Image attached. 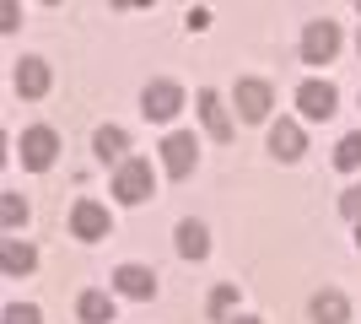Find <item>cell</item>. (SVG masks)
Returning <instances> with one entry per match:
<instances>
[{"instance_id": "6", "label": "cell", "mask_w": 361, "mask_h": 324, "mask_svg": "<svg viewBox=\"0 0 361 324\" xmlns=\"http://www.w3.org/2000/svg\"><path fill=\"white\" fill-rule=\"evenodd\" d=\"M334 103H340V97H334L329 81H302V87H297V108L307 114V119H329Z\"/></svg>"}, {"instance_id": "15", "label": "cell", "mask_w": 361, "mask_h": 324, "mask_svg": "<svg viewBox=\"0 0 361 324\" xmlns=\"http://www.w3.org/2000/svg\"><path fill=\"white\" fill-rule=\"evenodd\" d=\"M81 319L87 324H114V297L108 292H81Z\"/></svg>"}, {"instance_id": "9", "label": "cell", "mask_w": 361, "mask_h": 324, "mask_svg": "<svg viewBox=\"0 0 361 324\" xmlns=\"http://www.w3.org/2000/svg\"><path fill=\"white\" fill-rule=\"evenodd\" d=\"M114 287H119L124 297H157V276H151L146 265H119V270H114Z\"/></svg>"}, {"instance_id": "23", "label": "cell", "mask_w": 361, "mask_h": 324, "mask_svg": "<svg viewBox=\"0 0 361 324\" xmlns=\"http://www.w3.org/2000/svg\"><path fill=\"white\" fill-rule=\"evenodd\" d=\"M16 22H22V11H16V6H0V28L11 32V28H16Z\"/></svg>"}, {"instance_id": "3", "label": "cell", "mask_w": 361, "mask_h": 324, "mask_svg": "<svg viewBox=\"0 0 361 324\" xmlns=\"http://www.w3.org/2000/svg\"><path fill=\"white\" fill-rule=\"evenodd\" d=\"M195 157H200V146H195V136H167L162 140V168L173 173V179H189V173H195Z\"/></svg>"}, {"instance_id": "22", "label": "cell", "mask_w": 361, "mask_h": 324, "mask_svg": "<svg viewBox=\"0 0 361 324\" xmlns=\"http://www.w3.org/2000/svg\"><path fill=\"white\" fill-rule=\"evenodd\" d=\"M340 211H345V222H356V227H361V184H350L345 195H340Z\"/></svg>"}, {"instance_id": "8", "label": "cell", "mask_w": 361, "mask_h": 324, "mask_svg": "<svg viewBox=\"0 0 361 324\" xmlns=\"http://www.w3.org/2000/svg\"><path fill=\"white\" fill-rule=\"evenodd\" d=\"M71 227H75V238H108V211L97 200H75Z\"/></svg>"}, {"instance_id": "12", "label": "cell", "mask_w": 361, "mask_h": 324, "mask_svg": "<svg viewBox=\"0 0 361 324\" xmlns=\"http://www.w3.org/2000/svg\"><path fill=\"white\" fill-rule=\"evenodd\" d=\"M200 119H205V130H211L216 140H232V119H226V108L216 92H200Z\"/></svg>"}, {"instance_id": "5", "label": "cell", "mask_w": 361, "mask_h": 324, "mask_svg": "<svg viewBox=\"0 0 361 324\" xmlns=\"http://www.w3.org/2000/svg\"><path fill=\"white\" fill-rule=\"evenodd\" d=\"M178 108H183V92L173 81H151L146 97H140V114H146V119H173Z\"/></svg>"}, {"instance_id": "7", "label": "cell", "mask_w": 361, "mask_h": 324, "mask_svg": "<svg viewBox=\"0 0 361 324\" xmlns=\"http://www.w3.org/2000/svg\"><path fill=\"white\" fill-rule=\"evenodd\" d=\"M270 103H275V92L264 87V81H238V114H243L248 124L270 119Z\"/></svg>"}, {"instance_id": "19", "label": "cell", "mask_w": 361, "mask_h": 324, "mask_svg": "<svg viewBox=\"0 0 361 324\" xmlns=\"http://www.w3.org/2000/svg\"><path fill=\"white\" fill-rule=\"evenodd\" d=\"M0 222H6V227L27 222V205H22V195H0Z\"/></svg>"}, {"instance_id": "2", "label": "cell", "mask_w": 361, "mask_h": 324, "mask_svg": "<svg viewBox=\"0 0 361 324\" xmlns=\"http://www.w3.org/2000/svg\"><path fill=\"white\" fill-rule=\"evenodd\" d=\"M334 49H340V28H334V22H307V32H302V60L329 65Z\"/></svg>"}, {"instance_id": "25", "label": "cell", "mask_w": 361, "mask_h": 324, "mask_svg": "<svg viewBox=\"0 0 361 324\" xmlns=\"http://www.w3.org/2000/svg\"><path fill=\"white\" fill-rule=\"evenodd\" d=\"M356 244H361V227H356Z\"/></svg>"}, {"instance_id": "18", "label": "cell", "mask_w": 361, "mask_h": 324, "mask_svg": "<svg viewBox=\"0 0 361 324\" xmlns=\"http://www.w3.org/2000/svg\"><path fill=\"white\" fill-rule=\"evenodd\" d=\"M334 162H340V168H361V136L340 140V146H334Z\"/></svg>"}, {"instance_id": "20", "label": "cell", "mask_w": 361, "mask_h": 324, "mask_svg": "<svg viewBox=\"0 0 361 324\" xmlns=\"http://www.w3.org/2000/svg\"><path fill=\"white\" fill-rule=\"evenodd\" d=\"M232 303H238V287H216V292H211V319H226Z\"/></svg>"}, {"instance_id": "13", "label": "cell", "mask_w": 361, "mask_h": 324, "mask_svg": "<svg viewBox=\"0 0 361 324\" xmlns=\"http://www.w3.org/2000/svg\"><path fill=\"white\" fill-rule=\"evenodd\" d=\"M0 265H6L11 276H27L32 265H38V254H32L27 244H16V238H6V244H0Z\"/></svg>"}, {"instance_id": "17", "label": "cell", "mask_w": 361, "mask_h": 324, "mask_svg": "<svg viewBox=\"0 0 361 324\" xmlns=\"http://www.w3.org/2000/svg\"><path fill=\"white\" fill-rule=\"evenodd\" d=\"M92 152L103 157V162H108V157H119L124 152V130H119V124H103V130L92 136Z\"/></svg>"}, {"instance_id": "11", "label": "cell", "mask_w": 361, "mask_h": 324, "mask_svg": "<svg viewBox=\"0 0 361 324\" xmlns=\"http://www.w3.org/2000/svg\"><path fill=\"white\" fill-rule=\"evenodd\" d=\"M16 92L22 97H44L49 92V65L44 60H22L16 65Z\"/></svg>"}, {"instance_id": "4", "label": "cell", "mask_w": 361, "mask_h": 324, "mask_svg": "<svg viewBox=\"0 0 361 324\" xmlns=\"http://www.w3.org/2000/svg\"><path fill=\"white\" fill-rule=\"evenodd\" d=\"M54 152H60V136H54V130H44V124L22 136V162H27L32 173H44L49 162H54Z\"/></svg>"}, {"instance_id": "14", "label": "cell", "mask_w": 361, "mask_h": 324, "mask_svg": "<svg viewBox=\"0 0 361 324\" xmlns=\"http://www.w3.org/2000/svg\"><path fill=\"white\" fill-rule=\"evenodd\" d=\"M205 248H211L205 227H200V222H178V254L183 260H205Z\"/></svg>"}, {"instance_id": "21", "label": "cell", "mask_w": 361, "mask_h": 324, "mask_svg": "<svg viewBox=\"0 0 361 324\" xmlns=\"http://www.w3.org/2000/svg\"><path fill=\"white\" fill-rule=\"evenodd\" d=\"M6 324H44V313L32 308V303H11V308H6Z\"/></svg>"}, {"instance_id": "1", "label": "cell", "mask_w": 361, "mask_h": 324, "mask_svg": "<svg viewBox=\"0 0 361 324\" xmlns=\"http://www.w3.org/2000/svg\"><path fill=\"white\" fill-rule=\"evenodd\" d=\"M114 195H119L124 205H140L151 195V162H140V157L119 162V173H114Z\"/></svg>"}, {"instance_id": "10", "label": "cell", "mask_w": 361, "mask_h": 324, "mask_svg": "<svg viewBox=\"0 0 361 324\" xmlns=\"http://www.w3.org/2000/svg\"><path fill=\"white\" fill-rule=\"evenodd\" d=\"M270 152L281 157V162H297V157L307 152V140H302V130H297L291 119H281V124L270 130Z\"/></svg>"}, {"instance_id": "16", "label": "cell", "mask_w": 361, "mask_h": 324, "mask_svg": "<svg viewBox=\"0 0 361 324\" xmlns=\"http://www.w3.org/2000/svg\"><path fill=\"white\" fill-rule=\"evenodd\" d=\"M313 319L318 324H345V297L340 292H318L313 297Z\"/></svg>"}, {"instance_id": "24", "label": "cell", "mask_w": 361, "mask_h": 324, "mask_svg": "<svg viewBox=\"0 0 361 324\" xmlns=\"http://www.w3.org/2000/svg\"><path fill=\"white\" fill-rule=\"evenodd\" d=\"M238 324H259V319H238Z\"/></svg>"}]
</instances>
